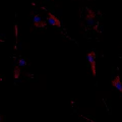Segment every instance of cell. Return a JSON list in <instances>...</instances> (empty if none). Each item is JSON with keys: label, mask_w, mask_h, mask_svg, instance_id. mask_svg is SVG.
<instances>
[{"label": "cell", "mask_w": 122, "mask_h": 122, "mask_svg": "<svg viewBox=\"0 0 122 122\" xmlns=\"http://www.w3.org/2000/svg\"><path fill=\"white\" fill-rule=\"evenodd\" d=\"M34 25L36 26V28H45L46 25H47V24L41 20V17L39 16V15H35L34 16Z\"/></svg>", "instance_id": "4"}, {"label": "cell", "mask_w": 122, "mask_h": 122, "mask_svg": "<svg viewBox=\"0 0 122 122\" xmlns=\"http://www.w3.org/2000/svg\"><path fill=\"white\" fill-rule=\"evenodd\" d=\"M47 20L49 21V24H50L51 25H54V26H61V22L60 20L57 18L54 14H52L50 12H48V16H47Z\"/></svg>", "instance_id": "3"}, {"label": "cell", "mask_w": 122, "mask_h": 122, "mask_svg": "<svg viewBox=\"0 0 122 122\" xmlns=\"http://www.w3.org/2000/svg\"><path fill=\"white\" fill-rule=\"evenodd\" d=\"M3 119H4V117L2 115H0V122H3Z\"/></svg>", "instance_id": "8"}, {"label": "cell", "mask_w": 122, "mask_h": 122, "mask_svg": "<svg viewBox=\"0 0 122 122\" xmlns=\"http://www.w3.org/2000/svg\"><path fill=\"white\" fill-rule=\"evenodd\" d=\"M20 66H15V68H14V74H13L14 78L17 79L18 77H20Z\"/></svg>", "instance_id": "6"}, {"label": "cell", "mask_w": 122, "mask_h": 122, "mask_svg": "<svg viewBox=\"0 0 122 122\" xmlns=\"http://www.w3.org/2000/svg\"><path fill=\"white\" fill-rule=\"evenodd\" d=\"M86 22L87 25H89L90 26H93V28L98 30V22L96 21V14H95V12L92 9L87 8L86 9Z\"/></svg>", "instance_id": "1"}, {"label": "cell", "mask_w": 122, "mask_h": 122, "mask_svg": "<svg viewBox=\"0 0 122 122\" xmlns=\"http://www.w3.org/2000/svg\"><path fill=\"white\" fill-rule=\"evenodd\" d=\"M18 64H20V65H25V61L24 59H20L18 61Z\"/></svg>", "instance_id": "7"}, {"label": "cell", "mask_w": 122, "mask_h": 122, "mask_svg": "<svg viewBox=\"0 0 122 122\" xmlns=\"http://www.w3.org/2000/svg\"><path fill=\"white\" fill-rule=\"evenodd\" d=\"M87 60L90 62L91 65V69H92V73H93L94 76H96V53L95 52H90L86 54Z\"/></svg>", "instance_id": "2"}, {"label": "cell", "mask_w": 122, "mask_h": 122, "mask_svg": "<svg viewBox=\"0 0 122 122\" xmlns=\"http://www.w3.org/2000/svg\"><path fill=\"white\" fill-rule=\"evenodd\" d=\"M111 85H112L114 87H116V89L119 91V92H121V93H122V83H121L120 76H119V75H117L116 77L111 81Z\"/></svg>", "instance_id": "5"}]
</instances>
